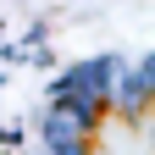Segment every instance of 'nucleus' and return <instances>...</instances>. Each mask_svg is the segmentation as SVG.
I'll use <instances>...</instances> for the list:
<instances>
[{"mask_svg":"<svg viewBox=\"0 0 155 155\" xmlns=\"http://www.w3.org/2000/svg\"><path fill=\"white\" fill-rule=\"evenodd\" d=\"M116 72H122L116 55H89V61L67 67V72L50 83V105L72 111L78 122L94 133V127H100V116L111 111V83H116Z\"/></svg>","mask_w":155,"mask_h":155,"instance_id":"1","label":"nucleus"},{"mask_svg":"<svg viewBox=\"0 0 155 155\" xmlns=\"http://www.w3.org/2000/svg\"><path fill=\"white\" fill-rule=\"evenodd\" d=\"M39 144H45V155H89V127L72 111L50 105V116L39 122Z\"/></svg>","mask_w":155,"mask_h":155,"instance_id":"2","label":"nucleus"},{"mask_svg":"<svg viewBox=\"0 0 155 155\" xmlns=\"http://www.w3.org/2000/svg\"><path fill=\"white\" fill-rule=\"evenodd\" d=\"M150 89H155V67H150V61L122 67V72H116V83H111V111H122V116H144Z\"/></svg>","mask_w":155,"mask_h":155,"instance_id":"3","label":"nucleus"}]
</instances>
